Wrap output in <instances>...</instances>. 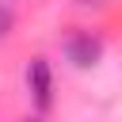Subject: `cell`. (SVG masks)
Listing matches in <instances>:
<instances>
[{
  "label": "cell",
  "mask_w": 122,
  "mask_h": 122,
  "mask_svg": "<svg viewBox=\"0 0 122 122\" xmlns=\"http://www.w3.org/2000/svg\"><path fill=\"white\" fill-rule=\"evenodd\" d=\"M65 57L76 65V69H92L99 57H103V42L92 34V30H69L65 34Z\"/></svg>",
  "instance_id": "1"
},
{
  "label": "cell",
  "mask_w": 122,
  "mask_h": 122,
  "mask_svg": "<svg viewBox=\"0 0 122 122\" xmlns=\"http://www.w3.org/2000/svg\"><path fill=\"white\" fill-rule=\"evenodd\" d=\"M27 92H30L38 111L53 107V72H50L46 57H30V65H27Z\"/></svg>",
  "instance_id": "2"
},
{
  "label": "cell",
  "mask_w": 122,
  "mask_h": 122,
  "mask_svg": "<svg viewBox=\"0 0 122 122\" xmlns=\"http://www.w3.org/2000/svg\"><path fill=\"white\" fill-rule=\"evenodd\" d=\"M11 30V11L8 8H0V42H4V34Z\"/></svg>",
  "instance_id": "3"
},
{
  "label": "cell",
  "mask_w": 122,
  "mask_h": 122,
  "mask_svg": "<svg viewBox=\"0 0 122 122\" xmlns=\"http://www.w3.org/2000/svg\"><path fill=\"white\" fill-rule=\"evenodd\" d=\"M80 4H103V0H80Z\"/></svg>",
  "instance_id": "4"
},
{
  "label": "cell",
  "mask_w": 122,
  "mask_h": 122,
  "mask_svg": "<svg viewBox=\"0 0 122 122\" xmlns=\"http://www.w3.org/2000/svg\"><path fill=\"white\" fill-rule=\"evenodd\" d=\"M23 122H42V118H23Z\"/></svg>",
  "instance_id": "5"
}]
</instances>
